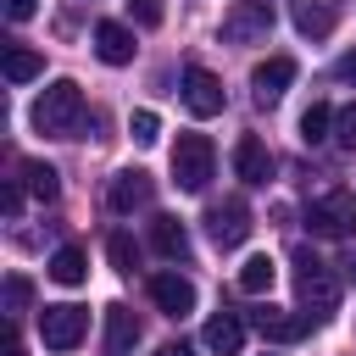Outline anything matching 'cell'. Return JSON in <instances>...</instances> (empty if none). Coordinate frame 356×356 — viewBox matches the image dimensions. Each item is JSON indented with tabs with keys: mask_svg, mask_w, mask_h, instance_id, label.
Returning a JSON list of instances; mask_svg holds the SVG:
<instances>
[{
	"mask_svg": "<svg viewBox=\"0 0 356 356\" xmlns=\"http://www.w3.org/2000/svg\"><path fill=\"white\" fill-rule=\"evenodd\" d=\"M211 167H217L211 139H206V134H178V145H172V178H178V189L200 195V189L211 184Z\"/></svg>",
	"mask_w": 356,
	"mask_h": 356,
	"instance_id": "cell-3",
	"label": "cell"
},
{
	"mask_svg": "<svg viewBox=\"0 0 356 356\" xmlns=\"http://www.w3.org/2000/svg\"><path fill=\"white\" fill-rule=\"evenodd\" d=\"M289 17L306 39H328L339 22V0H289Z\"/></svg>",
	"mask_w": 356,
	"mask_h": 356,
	"instance_id": "cell-13",
	"label": "cell"
},
{
	"mask_svg": "<svg viewBox=\"0 0 356 356\" xmlns=\"http://www.w3.org/2000/svg\"><path fill=\"white\" fill-rule=\"evenodd\" d=\"M106 256H111V267H117V273H134V267H139V245H134L122 228L106 239Z\"/></svg>",
	"mask_w": 356,
	"mask_h": 356,
	"instance_id": "cell-24",
	"label": "cell"
},
{
	"mask_svg": "<svg viewBox=\"0 0 356 356\" xmlns=\"http://www.w3.org/2000/svg\"><path fill=\"white\" fill-rule=\"evenodd\" d=\"M0 206H6V217H17V211H22V189H17V184H6V195H0Z\"/></svg>",
	"mask_w": 356,
	"mask_h": 356,
	"instance_id": "cell-31",
	"label": "cell"
},
{
	"mask_svg": "<svg viewBox=\"0 0 356 356\" xmlns=\"http://www.w3.org/2000/svg\"><path fill=\"white\" fill-rule=\"evenodd\" d=\"M150 245H156V256L184 261V256H189V228H184L178 217H150Z\"/></svg>",
	"mask_w": 356,
	"mask_h": 356,
	"instance_id": "cell-17",
	"label": "cell"
},
{
	"mask_svg": "<svg viewBox=\"0 0 356 356\" xmlns=\"http://www.w3.org/2000/svg\"><path fill=\"white\" fill-rule=\"evenodd\" d=\"M33 128L50 134V139H72L83 128V89L72 78H56L44 83V95L33 100Z\"/></svg>",
	"mask_w": 356,
	"mask_h": 356,
	"instance_id": "cell-1",
	"label": "cell"
},
{
	"mask_svg": "<svg viewBox=\"0 0 356 356\" xmlns=\"http://www.w3.org/2000/svg\"><path fill=\"white\" fill-rule=\"evenodd\" d=\"M22 178H28V195H39V200H56V195H61V178H56V167H44V161H28Z\"/></svg>",
	"mask_w": 356,
	"mask_h": 356,
	"instance_id": "cell-23",
	"label": "cell"
},
{
	"mask_svg": "<svg viewBox=\"0 0 356 356\" xmlns=\"http://www.w3.org/2000/svg\"><path fill=\"white\" fill-rule=\"evenodd\" d=\"M128 134H134L139 145H156V139H161V117H156V111H134V117H128Z\"/></svg>",
	"mask_w": 356,
	"mask_h": 356,
	"instance_id": "cell-25",
	"label": "cell"
},
{
	"mask_svg": "<svg viewBox=\"0 0 356 356\" xmlns=\"http://www.w3.org/2000/svg\"><path fill=\"white\" fill-rule=\"evenodd\" d=\"M184 106H189L195 117H217V111H222V78L206 72V67H189V72H184Z\"/></svg>",
	"mask_w": 356,
	"mask_h": 356,
	"instance_id": "cell-9",
	"label": "cell"
},
{
	"mask_svg": "<svg viewBox=\"0 0 356 356\" xmlns=\"http://www.w3.org/2000/svg\"><path fill=\"white\" fill-rule=\"evenodd\" d=\"M289 83H295V61H289V56H267V61H256V72H250L256 106H273Z\"/></svg>",
	"mask_w": 356,
	"mask_h": 356,
	"instance_id": "cell-11",
	"label": "cell"
},
{
	"mask_svg": "<svg viewBox=\"0 0 356 356\" xmlns=\"http://www.w3.org/2000/svg\"><path fill=\"white\" fill-rule=\"evenodd\" d=\"M50 278H56V284H67V289H72V284H83V278H89V256H83L78 245H61V250L50 256Z\"/></svg>",
	"mask_w": 356,
	"mask_h": 356,
	"instance_id": "cell-19",
	"label": "cell"
},
{
	"mask_svg": "<svg viewBox=\"0 0 356 356\" xmlns=\"http://www.w3.org/2000/svg\"><path fill=\"white\" fill-rule=\"evenodd\" d=\"M150 300L167 312V317H189L195 312V284L184 273H156L150 278Z\"/></svg>",
	"mask_w": 356,
	"mask_h": 356,
	"instance_id": "cell-12",
	"label": "cell"
},
{
	"mask_svg": "<svg viewBox=\"0 0 356 356\" xmlns=\"http://www.w3.org/2000/svg\"><path fill=\"white\" fill-rule=\"evenodd\" d=\"M44 72V56L39 50H28V44H6V78L11 83H33Z\"/></svg>",
	"mask_w": 356,
	"mask_h": 356,
	"instance_id": "cell-20",
	"label": "cell"
},
{
	"mask_svg": "<svg viewBox=\"0 0 356 356\" xmlns=\"http://www.w3.org/2000/svg\"><path fill=\"white\" fill-rule=\"evenodd\" d=\"M128 11H134L139 28H156L161 22V0H128Z\"/></svg>",
	"mask_w": 356,
	"mask_h": 356,
	"instance_id": "cell-28",
	"label": "cell"
},
{
	"mask_svg": "<svg viewBox=\"0 0 356 356\" xmlns=\"http://www.w3.org/2000/svg\"><path fill=\"white\" fill-rule=\"evenodd\" d=\"M134 345H139V317H134V306H106V356H134Z\"/></svg>",
	"mask_w": 356,
	"mask_h": 356,
	"instance_id": "cell-14",
	"label": "cell"
},
{
	"mask_svg": "<svg viewBox=\"0 0 356 356\" xmlns=\"http://www.w3.org/2000/svg\"><path fill=\"white\" fill-rule=\"evenodd\" d=\"M206 350H217V356H239V350H245V323H239L234 312H217V317L206 323Z\"/></svg>",
	"mask_w": 356,
	"mask_h": 356,
	"instance_id": "cell-18",
	"label": "cell"
},
{
	"mask_svg": "<svg viewBox=\"0 0 356 356\" xmlns=\"http://www.w3.org/2000/svg\"><path fill=\"white\" fill-rule=\"evenodd\" d=\"M306 228L323 234V239H345V234H356V195H350V189H328V195H317L312 211H306Z\"/></svg>",
	"mask_w": 356,
	"mask_h": 356,
	"instance_id": "cell-4",
	"label": "cell"
},
{
	"mask_svg": "<svg viewBox=\"0 0 356 356\" xmlns=\"http://www.w3.org/2000/svg\"><path fill=\"white\" fill-rule=\"evenodd\" d=\"M250 323H256V334L273 339V345H295V339L306 334V312H284V306H256Z\"/></svg>",
	"mask_w": 356,
	"mask_h": 356,
	"instance_id": "cell-10",
	"label": "cell"
},
{
	"mask_svg": "<svg viewBox=\"0 0 356 356\" xmlns=\"http://www.w3.org/2000/svg\"><path fill=\"white\" fill-rule=\"evenodd\" d=\"M150 195H156V178L145 172V167H122L117 178H111V189H106V206L111 211H139V206H150Z\"/></svg>",
	"mask_w": 356,
	"mask_h": 356,
	"instance_id": "cell-8",
	"label": "cell"
},
{
	"mask_svg": "<svg viewBox=\"0 0 356 356\" xmlns=\"http://www.w3.org/2000/svg\"><path fill=\"white\" fill-rule=\"evenodd\" d=\"M156 356H195V350H189V345H184V339H172V345H161V350H156Z\"/></svg>",
	"mask_w": 356,
	"mask_h": 356,
	"instance_id": "cell-32",
	"label": "cell"
},
{
	"mask_svg": "<svg viewBox=\"0 0 356 356\" xmlns=\"http://www.w3.org/2000/svg\"><path fill=\"white\" fill-rule=\"evenodd\" d=\"M267 33H273V6L267 0H239L222 17V39L228 44H267Z\"/></svg>",
	"mask_w": 356,
	"mask_h": 356,
	"instance_id": "cell-6",
	"label": "cell"
},
{
	"mask_svg": "<svg viewBox=\"0 0 356 356\" xmlns=\"http://www.w3.org/2000/svg\"><path fill=\"white\" fill-rule=\"evenodd\" d=\"M334 139H339L345 150H356V106H345V111L334 117Z\"/></svg>",
	"mask_w": 356,
	"mask_h": 356,
	"instance_id": "cell-27",
	"label": "cell"
},
{
	"mask_svg": "<svg viewBox=\"0 0 356 356\" xmlns=\"http://www.w3.org/2000/svg\"><path fill=\"white\" fill-rule=\"evenodd\" d=\"M345 267H350V278H356V250H350V261H345Z\"/></svg>",
	"mask_w": 356,
	"mask_h": 356,
	"instance_id": "cell-34",
	"label": "cell"
},
{
	"mask_svg": "<svg viewBox=\"0 0 356 356\" xmlns=\"http://www.w3.org/2000/svg\"><path fill=\"white\" fill-rule=\"evenodd\" d=\"M0 6H6V17H11V22H28L39 0H0Z\"/></svg>",
	"mask_w": 356,
	"mask_h": 356,
	"instance_id": "cell-29",
	"label": "cell"
},
{
	"mask_svg": "<svg viewBox=\"0 0 356 356\" xmlns=\"http://www.w3.org/2000/svg\"><path fill=\"white\" fill-rule=\"evenodd\" d=\"M334 117H339V111H334L328 100H312V106L300 111V139H306V145H317V139H328V128H334Z\"/></svg>",
	"mask_w": 356,
	"mask_h": 356,
	"instance_id": "cell-21",
	"label": "cell"
},
{
	"mask_svg": "<svg viewBox=\"0 0 356 356\" xmlns=\"http://www.w3.org/2000/svg\"><path fill=\"white\" fill-rule=\"evenodd\" d=\"M28 300H33V284H28L22 273H11V278H6V312L17 317V312H28Z\"/></svg>",
	"mask_w": 356,
	"mask_h": 356,
	"instance_id": "cell-26",
	"label": "cell"
},
{
	"mask_svg": "<svg viewBox=\"0 0 356 356\" xmlns=\"http://www.w3.org/2000/svg\"><path fill=\"white\" fill-rule=\"evenodd\" d=\"M6 356H22V339H17V328H6Z\"/></svg>",
	"mask_w": 356,
	"mask_h": 356,
	"instance_id": "cell-33",
	"label": "cell"
},
{
	"mask_svg": "<svg viewBox=\"0 0 356 356\" xmlns=\"http://www.w3.org/2000/svg\"><path fill=\"white\" fill-rule=\"evenodd\" d=\"M295 295H300V306H306V317H334L339 312V278H334V267L323 261V256H312V250H295Z\"/></svg>",
	"mask_w": 356,
	"mask_h": 356,
	"instance_id": "cell-2",
	"label": "cell"
},
{
	"mask_svg": "<svg viewBox=\"0 0 356 356\" xmlns=\"http://www.w3.org/2000/svg\"><path fill=\"white\" fill-rule=\"evenodd\" d=\"M250 228H256V222H250V206H245L239 195H234V200H211V206H206V234H211V245H217V250H239V245L250 239Z\"/></svg>",
	"mask_w": 356,
	"mask_h": 356,
	"instance_id": "cell-5",
	"label": "cell"
},
{
	"mask_svg": "<svg viewBox=\"0 0 356 356\" xmlns=\"http://www.w3.org/2000/svg\"><path fill=\"white\" fill-rule=\"evenodd\" d=\"M334 78H345V83H356V50H345V56L334 61Z\"/></svg>",
	"mask_w": 356,
	"mask_h": 356,
	"instance_id": "cell-30",
	"label": "cell"
},
{
	"mask_svg": "<svg viewBox=\"0 0 356 356\" xmlns=\"http://www.w3.org/2000/svg\"><path fill=\"white\" fill-rule=\"evenodd\" d=\"M234 172H239L245 184H267V178H273V156H267V145H261L256 134H245V139L234 145Z\"/></svg>",
	"mask_w": 356,
	"mask_h": 356,
	"instance_id": "cell-16",
	"label": "cell"
},
{
	"mask_svg": "<svg viewBox=\"0 0 356 356\" xmlns=\"http://www.w3.org/2000/svg\"><path fill=\"white\" fill-rule=\"evenodd\" d=\"M273 278H278L273 256H250V261L239 267V289H245V295H267V289H273Z\"/></svg>",
	"mask_w": 356,
	"mask_h": 356,
	"instance_id": "cell-22",
	"label": "cell"
},
{
	"mask_svg": "<svg viewBox=\"0 0 356 356\" xmlns=\"http://www.w3.org/2000/svg\"><path fill=\"white\" fill-rule=\"evenodd\" d=\"M83 328H89V312L83 306H44L39 312V339L50 350H72L83 339Z\"/></svg>",
	"mask_w": 356,
	"mask_h": 356,
	"instance_id": "cell-7",
	"label": "cell"
},
{
	"mask_svg": "<svg viewBox=\"0 0 356 356\" xmlns=\"http://www.w3.org/2000/svg\"><path fill=\"white\" fill-rule=\"evenodd\" d=\"M95 56L106 67H128L134 61V28L122 22H95Z\"/></svg>",
	"mask_w": 356,
	"mask_h": 356,
	"instance_id": "cell-15",
	"label": "cell"
}]
</instances>
